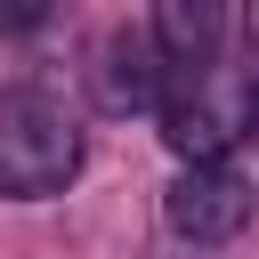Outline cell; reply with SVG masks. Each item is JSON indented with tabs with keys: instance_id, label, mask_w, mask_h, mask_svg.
Listing matches in <instances>:
<instances>
[{
	"instance_id": "cell-1",
	"label": "cell",
	"mask_w": 259,
	"mask_h": 259,
	"mask_svg": "<svg viewBox=\"0 0 259 259\" xmlns=\"http://www.w3.org/2000/svg\"><path fill=\"white\" fill-rule=\"evenodd\" d=\"M259 121V73L251 65H202V73H170V97H162V138L186 170L202 162H227Z\"/></svg>"
},
{
	"instance_id": "cell-2",
	"label": "cell",
	"mask_w": 259,
	"mask_h": 259,
	"mask_svg": "<svg viewBox=\"0 0 259 259\" xmlns=\"http://www.w3.org/2000/svg\"><path fill=\"white\" fill-rule=\"evenodd\" d=\"M73 170H81V121L49 89H8L0 97V194L40 202L73 186Z\"/></svg>"
},
{
	"instance_id": "cell-3",
	"label": "cell",
	"mask_w": 259,
	"mask_h": 259,
	"mask_svg": "<svg viewBox=\"0 0 259 259\" xmlns=\"http://www.w3.org/2000/svg\"><path fill=\"white\" fill-rule=\"evenodd\" d=\"M162 210H170V235L178 243H235L243 235V219H251V178L243 170H227V162H202V170H178L170 178V194H162Z\"/></svg>"
},
{
	"instance_id": "cell-4",
	"label": "cell",
	"mask_w": 259,
	"mask_h": 259,
	"mask_svg": "<svg viewBox=\"0 0 259 259\" xmlns=\"http://www.w3.org/2000/svg\"><path fill=\"white\" fill-rule=\"evenodd\" d=\"M89 89H97L105 113H162V97H170V65H162L154 32H146V24L105 32V40H97V65H89Z\"/></svg>"
},
{
	"instance_id": "cell-5",
	"label": "cell",
	"mask_w": 259,
	"mask_h": 259,
	"mask_svg": "<svg viewBox=\"0 0 259 259\" xmlns=\"http://www.w3.org/2000/svg\"><path fill=\"white\" fill-rule=\"evenodd\" d=\"M146 32H154V49H162L170 73H202V65H219L227 16H219L210 0H162V8L146 16Z\"/></svg>"
}]
</instances>
